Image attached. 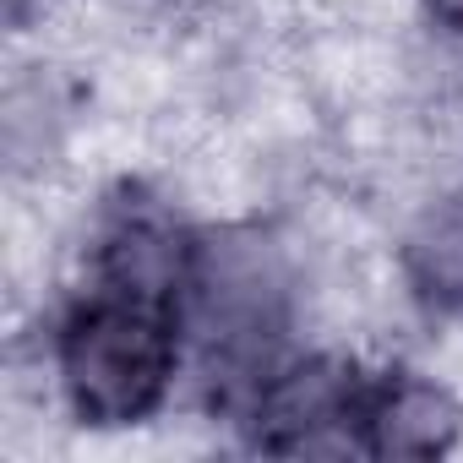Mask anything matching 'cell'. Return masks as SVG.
Here are the masks:
<instances>
[{
	"instance_id": "obj_5",
	"label": "cell",
	"mask_w": 463,
	"mask_h": 463,
	"mask_svg": "<svg viewBox=\"0 0 463 463\" xmlns=\"http://www.w3.org/2000/svg\"><path fill=\"white\" fill-rule=\"evenodd\" d=\"M403 279L425 311H463V196H447L420 213L403 241Z\"/></svg>"
},
{
	"instance_id": "obj_4",
	"label": "cell",
	"mask_w": 463,
	"mask_h": 463,
	"mask_svg": "<svg viewBox=\"0 0 463 463\" xmlns=\"http://www.w3.org/2000/svg\"><path fill=\"white\" fill-rule=\"evenodd\" d=\"M463 430V409L447 387L425 376H382L365 403V452L371 458H441Z\"/></svg>"
},
{
	"instance_id": "obj_6",
	"label": "cell",
	"mask_w": 463,
	"mask_h": 463,
	"mask_svg": "<svg viewBox=\"0 0 463 463\" xmlns=\"http://www.w3.org/2000/svg\"><path fill=\"white\" fill-rule=\"evenodd\" d=\"M425 12H430L447 33H458V39H463V0H425Z\"/></svg>"
},
{
	"instance_id": "obj_1",
	"label": "cell",
	"mask_w": 463,
	"mask_h": 463,
	"mask_svg": "<svg viewBox=\"0 0 463 463\" xmlns=\"http://www.w3.org/2000/svg\"><path fill=\"white\" fill-rule=\"evenodd\" d=\"M61 387L82 425L147 420L180 360V300L99 284L55 338Z\"/></svg>"
},
{
	"instance_id": "obj_2",
	"label": "cell",
	"mask_w": 463,
	"mask_h": 463,
	"mask_svg": "<svg viewBox=\"0 0 463 463\" xmlns=\"http://www.w3.org/2000/svg\"><path fill=\"white\" fill-rule=\"evenodd\" d=\"M196 295L207 382L223 392V403H251L279 371L273 349L284 338V300L273 268L246 246L196 257Z\"/></svg>"
},
{
	"instance_id": "obj_3",
	"label": "cell",
	"mask_w": 463,
	"mask_h": 463,
	"mask_svg": "<svg viewBox=\"0 0 463 463\" xmlns=\"http://www.w3.org/2000/svg\"><path fill=\"white\" fill-rule=\"evenodd\" d=\"M365 403L371 376L349 360H300L268 376L251 398V441L262 452H365Z\"/></svg>"
},
{
	"instance_id": "obj_7",
	"label": "cell",
	"mask_w": 463,
	"mask_h": 463,
	"mask_svg": "<svg viewBox=\"0 0 463 463\" xmlns=\"http://www.w3.org/2000/svg\"><path fill=\"white\" fill-rule=\"evenodd\" d=\"M28 6H33V0H6V17H12V23H23V17H28Z\"/></svg>"
}]
</instances>
